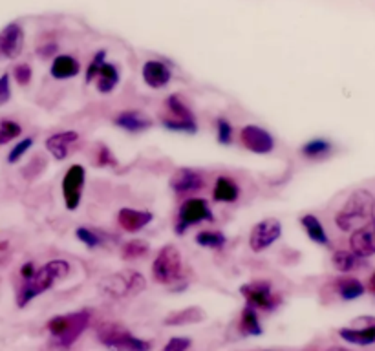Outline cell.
Returning a JSON list of instances; mask_svg holds the SVG:
<instances>
[{"label": "cell", "instance_id": "8992f818", "mask_svg": "<svg viewBox=\"0 0 375 351\" xmlns=\"http://www.w3.org/2000/svg\"><path fill=\"white\" fill-rule=\"evenodd\" d=\"M160 124L174 134L194 135L200 130L196 114L180 93H170L163 99V114L160 115Z\"/></svg>", "mask_w": 375, "mask_h": 351}, {"label": "cell", "instance_id": "484cf974", "mask_svg": "<svg viewBox=\"0 0 375 351\" xmlns=\"http://www.w3.org/2000/svg\"><path fill=\"white\" fill-rule=\"evenodd\" d=\"M237 330L241 336H260L264 333V325L260 321V313L249 305H244L237 322Z\"/></svg>", "mask_w": 375, "mask_h": 351}, {"label": "cell", "instance_id": "3957f363", "mask_svg": "<svg viewBox=\"0 0 375 351\" xmlns=\"http://www.w3.org/2000/svg\"><path fill=\"white\" fill-rule=\"evenodd\" d=\"M375 218V196L366 189H357L335 214L333 222L342 233H354L366 227Z\"/></svg>", "mask_w": 375, "mask_h": 351}, {"label": "cell", "instance_id": "836d02e7", "mask_svg": "<svg viewBox=\"0 0 375 351\" xmlns=\"http://www.w3.org/2000/svg\"><path fill=\"white\" fill-rule=\"evenodd\" d=\"M92 163L95 167H99V169H107V167L118 165V158L113 155L110 146L104 145V143H98V145L93 146Z\"/></svg>", "mask_w": 375, "mask_h": 351}, {"label": "cell", "instance_id": "f546056e", "mask_svg": "<svg viewBox=\"0 0 375 351\" xmlns=\"http://www.w3.org/2000/svg\"><path fill=\"white\" fill-rule=\"evenodd\" d=\"M363 262H365V260L357 258L348 249H337V251H333V254H331V265H333L335 271H339L340 274L354 273V271L363 267Z\"/></svg>", "mask_w": 375, "mask_h": 351}, {"label": "cell", "instance_id": "277c9868", "mask_svg": "<svg viewBox=\"0 0 375 351\" xmlns=\"http://www.w3.org/2000/svg\"><path fill=\"white\" fill-rule=\"evenodd\" d=\"M150 276L154 284L163 285V287H172L174 291L178 290V284L180 287H185V267H183V256L180 249L172 243L163 245L152 260Z\"/></svg>", "mask_w": 375, "mask_h": 351}, {"label": "cell", "instance_id": "d4e9b609", "mask_svg": "<svg viewBox=\"0 0 375 351\" xmlns=\"http://www.w3.org/2000/svg\"><path fill=\"white\" fill-rule=\"evenodd\" d=\"M331 287L337 293L340 300H357L360 298L363 294L366 293L365 284L360 282L359 278H355V276H349V274H345V276H337V278L331 282Z\"/></svg>", "mask_w": 375, "mask_h": 351}, {"label": "cell", "instance_id": "8fae6325", "mask_svg": "<svg viewBox=\"0 0 375 351\" xmlns=\"http://www.w3.org/2000/svg\"><path fill=\"white\" fill-rule=\"evenodd\" d=\"M238 143L241 149L257 155H268L277 149V140L268 129L260 124H246L238 132Z\"/></svg>", "mask_w": 375, "mask_h": 351}, {"label": "cell", "instance_id": "52a82bcc", "mask_svg": "<svg viewBox=\"0 0 375 351\" xmlns=\"http://www.w3.org/2000/svg\"><path fill=\"white\" fill-rule=\"evenodd\" d=\"M147 287V280L143 273L136 269H121L118 273L107 274L99 280L98 290L110 298H129L139 294Z\"/></svg>", "mask_w": 375, "mask_h": 351}, {"label": "cell", "instance_id": "d6a6232c", "mask_svg": "<svg viewBox=\"0 0 375 351\" xmlns=\"http://www.w3.org/2000/svg\"><path fill=\"white\" fill-rule=\"evenodd\" d=\"M22 124L15 119L2 117L0 119V146L10 145L13 141H17L22 135Z\"/></svg>", "mask_w": 375, "mask_h": 351}, {"label": "cell", "instance_id": "d590c367", "mask_svg": "<svg viewBox=\"0 0 375 351\" xmlns=\"http://www.w3.org/2000/svg\"><path fill=\"white\" fill-rule=\"evenodd\" d=\"M33 145H35V140H33L31 135H26V137L17 141L15 145L11 146L10 152H8V163H10V165H17V163L30 152Z\"/></svg>", "mask_w": 375, "mask_h": 351}, {"label": "cell", "instance_id": "9a60e30c", "mask_svg": "<svg viewBox=\"0 0 375 351\" xmlns=\"http://www.w3.org/2000/svg\"><path fill=\"white\" fill-rule=\"evenodd\" d=\"M81 140V134L77 130H59V132H53L44 140V149L50 155H52L55 161H66L72 149L79 143Z\"/></svg>", "mask_w": 375, "mask_h": 351}, {"label": "cell", "instance_id": "2e32d148", "mask_svg": "<svg viewBox=\"0 0 375 351\" xmlns=\"http://www.w3.org/2000/svg\"><path fill=\"white\" fill-rule=\"evenodd\" d=\"M118 225L127 234H138L154 222V214L147 209H134V207H121L118 211Z\"/></svg>", "mask_w": 375, "mask_h": 351}, {"label": "cell", "instance_id": "4316f807", "mask_svg": "<svg viewBox=\"0 0 375 351\" xmlns=\"http://www.w3.org/2000/svg\"><path fill=\"white\" fill-rule=\"evenodd\" d=\"M205 311L198 307V305H189V307H183L180 311H174V313H169L165 316L163 324L165 325H192L200 324V322L205 321Z\"/></svg>", "mask_w": 375, "mask_h": 351}, {"label": "cell", "instance_id": "603a6c76", "mask_svg": "<svg viewBox=\"0 0 375 351\" xmlns=\"http://www.w3.org/2000/svg\"><path fill=\"white\" fill-rule=\"evenodd\" d=\"M121 83V70L116 62H104L101 70H99L98 77L93 81L95 84V90L103 95H108V93L116 92V88Z\"/></svg>", "mask_w": 375, "mask_h": 351}, {"label": "cell", "instance_id": "60d3db41", "mask_svg": "<svg viewBox=\"0 0 375 351\" xmlns=\"http://www.w3.org/2000/svg\"><path fill=\"white\" fill-rule=\"evenodd\" d=\"M11 97H13V92H11V75L10 72H4L0 75V108L10 103Z\"/></svg>", "mask_w": 375, "mask_h": 351}, {"label": "cell", "instance_id": "1f68e13d", "mask_svg": "<svg viewBox=\"0 0 375 351\" xmlns=\"http://www.w3.org/2000/svg\"><path fill=\"white\" fill-rule=\"evenodd\" d=\"M75 238L86 249H98L107 245V234L101 233V231H95L92 227H84V225L75 229Z\"/></svg>", "mask_w": 375, "mask_h": 351}, {"label": "cell", "instance_id": "bcb514c9", "mask_svg": "<svg viewBox=\"0 0 375 351\" xmlns=\"http://www.w3.org/2000/svg\"><path fill=\"white\" fill-rule=\"evenodd\" d=\"M372 222H374V229H372V231H374V234H375V218H374V220H372Z\"/></svg>", "mask_w": 375, "mask_h": 351}, {"label": "cell", "instance_id": "8d00e7d4", "mask_svg": "<svg viewBox=\"0 0 375 351\" xmlns=\"http://www.w3.org/2000/svg\"><path fill=\"white\" fill-rule=\"evenodd\" d=\"M10 75L19 86L26 88L33 81V68H31L30 62H17L13 70L10 72Z\"/></svg>", "mask_w": 375, "mask_h": 351}, {"label": "cell", "instance_id": "f6af8a7d", "mask_svg": "<svg viewBox=\"0 0 375 351\" xmlns=\"http://www.w3.org/2000/svg\"><path fill=\"white\" fill-rule=\"evenodd\" d=\"M324 351H351V350H348V348H342V346H331Z\"/></svg>", "mask_w": 375, "mask_h": 351}, {"label": "cell", "instance_id": "74e56055", "mask_svg": "<svg viewBox=\"0 0 375 351\" xmlns=\"http://www.w3.org/2000/svg\"><path fill=\"white\" fill-rule=\"evenodd\" d=\"M104 62H107V50H99L95 52L90 62H88L86 70H84V84H93L95 77H98L99 70L103 66Z\"/></svg>", "mask_w": 375, "mask_h": 351}, {"label": "cell", "instance_id": "d6986e66", "mask_svg": "<svg viewBox=\"0 0 375 351\" xmlns=\"http://www.w3.org/2000/svg\"><path fill=\"white\" fill-rule=\"evenodd\" d=\"M241 196V189L237 183L235 178L227 174H221L216 178L214 185H212V194L211 200L214 203H227V205H232L237 203Z\"/></svg>", "mask_w": 375, "mask_h": 351}, {"label": "cell", "instance_id": "ee69618b", "mask_svg": "<svg viewBox=\"0 0 375 351\" xmlns=\"http://www.w3.org/2000/svg\"><path fill=\"white\" fill-rule=\"evenodd\" d=\"M368 287H370L372 293L375 294V271H374V273H372V276H370V284H368Z\"/></svg>", "mask_w": 375, "mask_h": 351}, {"label": "cell", "instance_id": "f35d334b", "mask_svg": "<svg viewBox=\"0 0 375 351\" xmlns=\"http://www.w3.org/2000/svg\"><path fill=\"white\" fill-rule=\"evenodd\" d=\"M190 346H192L190 336H170L161 351H189Z\"/></svg>", "mask_w": 375, "mask_h": 351}, {"label": "cell", "instance_id": "9c48e42d", "mask_svg": "<svg viewBox=\"0 0 375 351\" xmlns=\"http://www.w3.org/2000/svg\"><path fill=\"white\" fill-rule=\"evenodd\" d=\"M240 294L246 300V305L257 310L258 313H273L282 304V296L277 293L273 282L268 278H257L241 284Z\"/></svg>", "mask_w": 375, "mask_h": 351}, {"label": "cell", "instance_id": "7c38bea8", "mask_svg": "<svg viewBox=\"0 0 375 351\" xmlns=\"http://www.w3.org/2000/svg\"><path fill=\"white\" fill-rule=\"evenodd\" d=\"M169 187L178 198H192L207 187L205 172L192 169V167H180L170 176Z\"/></svg>", "mask_w": 375, "mask_h": 351}, {"label": "cell", "instance_id": "44dd1931", "mask_svg": "<svg viewBox=\"0 0 375 351\" xmlns=\"http://www.w3.org/2000/svg\"><path fill=\"white\" fill-rule=\"evenodd\" d=\"M349 251L360 260L375 256V234L372 229L363 227L349 233Z\"/></svg>", "mask_w": 375, "mask_h": 351}, {"label": "cell", "instance_id": "e575fe53", "mask_svg": "<svg viewBox=\"0 0 375 351\" xmlns=\"http://www.w3.org/2000/svg\"><path fill=\"white\" fill-rule=\"evenodd\" d=\"M216 141L220 143L221 146L232 145L235 141V126L227 117H218L216 119Z\"/></svg>", "mask_w": 375, "mask_h": 351}, {"label": "cell", "instance_id": "ab89813d", "mask_svg": "<svg viewBox=\"0 0 375 351\" xmlns=\"http://www.w3.org/2000/svg\"><path fill=\"white\" fill-rule=\"evenodd\" d=\"M46 169V158L44 155H35L33 160L30 161L26 165V169L22 171L24 178H37V176H41Z\"/></svg>", "mask_w": 375, "mask_h": 351}, {"label": "cell", "instance_id": "83f0119b", "mask_svg": "<svg viewBox=\"0 0 375 351\" xmlns=\"http://www.w3.org/2000/svg\"><path fill=\"white\" fill-rule=\"evenodd\" d=\"M300 155L309 161H322L331 155L333 152V143L322 137H315V140L306 141L300 149H298Z\"/></svg>", "mask_w": 375, "mask_h": 351}, {"label": "cell", "instance_id": "4fadbf2b", "mask_svg": "<svg viewBox=\"0 0 375 351\" xmlns=\"http://www.w3.org/2000/svg\"><path fill=\"white\" fill-rule=\"evenodd\" d=\"M284 227L280 220L277 218H264L258 223L253 225V229L249 231V249L253 253H264L268 251L269 247H273L275 243L282 238Z\"/></svg>", "mask_w": 375, "mask_h": 351}, {"label": "cell", "instance_id": "4dcf8cb0", "mask_svg": "<svg viewBox=\"0 0 375 351\" xmlns=\"http://www.w3.org/2000/svg\"><path fill=\"white\" fill-rule=\"evenodd\" d=\"M194 243L200 247L212 249V251H221L227 245V234L223 231H211L203 229L194 234Z\"/></svg>", "mask_w": 375, "mask_h": 351}, {"label": "cell", "instance_id": "e0dca14e", "mask_svg": "<svg viewBox=\"0 0 375 351\" xmlns=\"http://www.w3.org/2000/svg\"><path fill=\"white\" fill-rule=\"evenodd\" d=\"M112 123L127 134H143L154 126V119L141 110H123L113 115Z\"/></svg>", "mask_w": 375, "mask_h": 351}, {"label": "cell", "instance_id": "b9f144b4", "mask_svg": "<svg viewBox=\"0 0 375 351\" xmlns=\"http://www.w3.org/2000/svg\"><path fill=\"white\" fill-rule=\"evenodd\" d=\"M57 52H59V44L57 42H46V44H41V46L37 48V55L41 59L57 57Z\"/></svg>", "mask_w": 375, "mask_h": 351}, {"label": "cell", "instance_id": "7a4b0ae2", "mask_svg": "<svg viewBox=\"0 0 375 351\" xmlns=\"http://www.w3.org/2000/svg\"><path fill=\"white\" fill-rule=\"evenodd\" d=\"M92 322L93 311L82 307V310L52 316L46 322V333L55 350L66 351L77 344L82 333L92 325Z\"/></svg>", "mask_w": 375, "mask_h": 351}, {"label": "cell", "instance_id": "ba28073f", "mask_svg": "<svg viewBox=\"0 0 375 351\" xmlns=\"http://www.w3.org/2000/svg\"><path fill=\"white\" fill-rule=\"evenodd\" d=\"M212 222H216L214 212H212L211 203L207 202L205 198H185L181 202V205L178 207V214H176L174 220V233L178 236H183L189 229L201 225V223Z\"/></svg>", "mask_w": 375, "mask_h": 351}, {"label": "cell", "instance_id": "5bb4252c", "mask_svg": "<svg viewBox=\"0 0 375 351\" xmlns=\"http://www.w3.org/2000/svg\"><path fill=\"white\" fill-rule=\"evenodd\" d=\"M26 31L21 22H10L0 30V61H15L24 52Z\"/></svg>", "mask_w": 375, "mask_h": 351}, {"label": "cell", "instance_id": "ffe728a7", "mask_svg": "<svg viewBox=\"0 0 375 351\" xmlns=\"http://www.w3.org/2000/svg\"><path fill=\"white\" fill-rule=\"evenodd\" d=\"M82 64L75 55L70 53H61L52 59L50 64V75L57 81H68V79H75L81 73Z\"/></svg>", "mask_w": 375, "mask_h": 351}, {"label": "cell", "instance_id": "6da1fadb", "mask_svg": "<svg viewBox=\"0 0 375 351\" xmlns=\"http://www.w3.org/2000/svg\"><path fill=\"white\" fill-rule=\"evenodd\" d=\"M72 273V263L64 258L48 260L44 265L37 267L33 276L28 280H19L15 290V304L19 310H24L35 298L42 296L55 287L57 282L68 278Z\"/></svg>", "mask_w": 375, "mask_h": 351}, {"label": "cell", "instance_id": "ac0fdd59", "mask_svg": "<svg viewBox=\"0 0 375 351\" xmlns=\"http://www.w3.org/2000/svg\"><path fill=\"white\" fill-rule=\"evenodd\" d=\"M141 79L150 90H163L172 83V70L160 59H149L141 66Z\"/></svg>", "mask_w": 375, "mask_h": 351}, {"label": "cell", "instance_id": "30bf717a", "mask_svg": "<svg viewBox=\"0 0 375 351\" xmlns=\"http://www.w3.org/2000/svg\"><path fill=\"white\" fill-rule=\"evenodd\" d=\"M84 185H86V169L79 163L68 167L61 180V194L66 211H77L82 202Z\"/></svg>", "mask_w": 375, "mask_h": 351}, {"label": "cell", "instance_id": "7402d4cb", "mask_svg": "<svg viewBox=\"0 0 375 351\" xmlns=\"http://www.w3.org/2000/svg\"><path fill=\"white\" fill-rule=\"evenodd\" d=\"M339 336L348 344L355 346H372L375 344V324L351 325V328H339Z\"/></svg>", "mask_w": 375, "mask_h": 351}, {"label": "cell", "instance_id": "7bdbcfd3", "mask_svg": "<svg viewBox=\"0 0 375 351\" xmlns=\"http://www.w3.org/2000/svg\"><path fill=\"white\" fill-rule=\"evenodd\" d=\"M37 271V265L35 262H24L21 265V269H19V280H28L33 276V273Z\"/></svg>", "mask_w": 375, "mask_h": 351}, {"label": "cell", "instance_id": "cb8c5ba5", "mask_svg": "<svg viewBox=\"0 0 375 351\" xmlns=\"http://www.w3.org/2000/svg\"><path fill=\"white\" fill-rule=\"evenodd\" d=\"M298 223H300V227H302V231L311 242L317 243V245H322V247L331 245L328 231H326L322 222L315 214H302V216L298 218Z\"/></svg>", "mask_w": 375, "mask_h": 351}, {"label": "cell", "instance_id": "f1b7e54d", "mask_svg": "<svg viewBox=\"0 0 375 351\" xmlns=\"http://www.w3.org/2000/svg\"><path fill=\"white\" fill-rule=\"evenodd\" d=\"M150 253V243L143 238H132L119 245V256L123 262H136Z\"/></svg>", "mask_w": 375, "mask_h": 351}, {"label": "cell", "instance_id": "5b68a950", "mask_svg": "<svg viewBox=\"0 0 375 351\" xmlns=\"http://www.w3.org/2000/svg\"><path fill=\"white\" fill-rule=\"evenodd\" d=\"M95 335L99 344L108 351H152L154 348L152 341L138 336L121 322H101Z\"/></svg>", "mask_w": 375, "mask_h": 351}]
</instances>
